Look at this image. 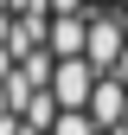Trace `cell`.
Instances as JSON below:
<instances>
[{
	"mask_svg": "<svg viewBox=\"0 0 128 135\" xmlns=\"http://www.w3.org/2000/svg\"><path fill=\"white\" fill-rule=\"evenodd\" d=\"M0 135H128V0H0Z\"/></svg>",
	"mask_w": 128,
	"mask_h": 135,
	"instance_id": "6da1fadb",
	"label": "cell"
}]
</instances>
